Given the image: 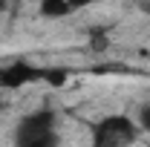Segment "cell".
<instances>
[{"label": "cell", "instance_id": "obj_2", "mask_svg": "<svg viewBox=\"0 0 150 147\" xmlns=\"http://www.w3.org/2000/svg\"><path fill=\"white\" fill-rule=\"evenodd\" d=\"M139 136L142 130L136 127L133 115L110 112L90 127V147H133L139 141Z\"/></svg>", "mask_w": 150, "mask_h": 147}, {"label": "cell", "instance_id": "obj_5", "mask_svg": "<svg viewBox=\"0 0 150 147\" xmlns=\"http://www.w3.org/2000/svg\"><path fill=\"white\" fill-rule=\"evenodd\" d=\"M98 3H104V0H67V6H69V12H84V9H93Z\"/></svg>", "mask_w": 150, "mask_h": 147}, {"label": "cell", "instance_id": "obj_3", "mask_svg": "<svg viewBox=\"0 0 150 147\" xmlns=\"http://www.w3.org/2000/svg\"><path fill=\"white\" fill-rule=\"evenodd\" d=\"M38 15L43 20H61L69 15L67 0H38Z\"/></svg>", "mask_w": 150, "mask_h": 147}, {"label": "cell", "instance_id": "obj_7", "mask_svg": "<svg viewBox=\"0 0 150 147\" xmlns=\"http://www.w3.org/2000/svg\"><path fill=\"white\" fill-rule=\"evenodd\" d=\"M6 12H9V0H0V18H3Z\"/></svg>", "mask_w": 150, "mask_h": 147}, {"label": "cell", "instance_id": "obj_6", "mask_svg": "<svg viewBox=\"0 0 150 147\" xmlns=\"http://www.w3.org/2000/svg\"><path fill=\"white\" fill-rule=\"evenodd\" d=\"M90 46H93V49H107V46H110V40H107L104 35H93V40H90Z\"/></svg>", "mask_w": 150, "mask_h": 147}, {"label": "cell", "instance_id": "obj_1", "mask_svg": "<svg viewBox=\"0 0 150 147\" xmlns=\"http://www.w3.org/2000/svg\"><path fill=\"white\" fill-rule=\"evenodd\" d=\"M15 147H61L58 112L52 107L26 112L15 127Z\"/></svg>", "mask_w": 150, "mask_h": 147}, {"label": "cell", "instance_id": "obj_4", "mask_svg": "<svg viewBox=\"0 0 150 147\" xmlns=\"http://www.w3.org/2000/svg\"><path fill=\"white\" fill-rule=\"evenodd\" d=\"M133 121H136V127L142 130V133H150V98L139 104V110H136V118H133Z\"/></svg>", "mask_w": 150, "mask_h": 147}]
</instances>
